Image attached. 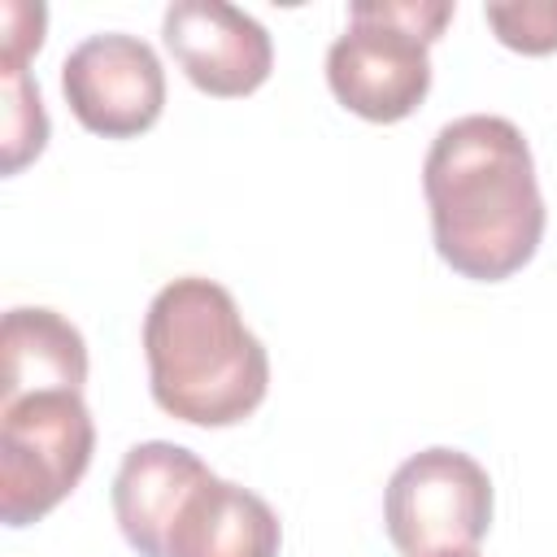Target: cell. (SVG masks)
<instances>
[{"instance_id":"cell-12","label":"cell","mask_w":557,"mask_h":557,"mask_svg":"<svg viewBox=\"0 0 557 557\" xmlns=\"http://www.w3.org/2000/svg\"><path fill=\"white\" fill-rule=\"evenodd\" d=\"M496 39L513 52L544 57L557 52V0H513V4H487L483 9Z\"/></svg>"},{"instance_id":"cell-6","label":"cell","mask_w":557,"mask_h":557,"mask_svg":"<svg viewBox=\"0 0 557 557\" xmlns=\"http://www.w3.org/2000/svg\"><path fill=\"white\" fill-rule=\"evenodd\" d=\"M70 113L104 139L144 135L165 109V70L152 44L126 30L87 35L61 61Z\"/></svg>"},{"instance_id":"cell-8","label":"cell","mask_w":557,"mask_h":557,"mask_svg":"<svg viewBox=\"0 0 557 557\" xmlns=\"http://www.w3.org/2000/svg\"><path fill=\"white\" fill-rule=\"evenodd\" d=\"M283 527L274 509L213 470L174 509L161 557H278Z\"/></svg>"},{"instance_id":"cell-5","label":"cell","mask_w":557,"mask_h":557,"mask_svg":"<svg viewBox=\"0 0 557 557\" xmlns=\"http://www.w3.org/2000/svg\"><path fill=\"white\" fill-rule=\"evenodd\" d=\"M383 527L405 557L474 548L492 527V479L461 448H422L392 470Z\"/></svg>"},{"instance_id":"cell-14","label":"cell","mask_w":557,"mask_h":557,"mask_svg":"<svg viewBox=\"0 0 557 557\" xmlns=\"http://www.w3.org/2000/svg\"><path fill=\"white\" fill-rule=\"evenodd\" d=\"M431 557H479L474 548H448V553H431Z\"/></svg>"},{"instance_id":"cell-4","label":"cell","mask_w":557,"mask_h":557,"mask_svg":"<svg viewBox=\"0 0 557 557\" xmlns=\"http://www.w3.org/2000/svg\"><path fill=\"white\" fill-rule=\"evenodd\" d=\"M96 422L83 392H26L0 400V518L9 527L52 513L87 474Z\"/></svg>"},{"instance_id":"cell-7","label":"cell","mask_w":557,"mask_h":557,"mask_svg":"<svg viewBox=\"0 0 557 557\" xmlns=\"http://www.w3.org/2000/svg\"><path fill=\"white\" fill-rule=\"evenodd\" d=\"M161 35L178 70L205 96H248L270 78V30L226 0H174L161 17Z\"/></svg>"},{"instance_id":"cell-9","label":"cell","mask_w":557,"mask_h":557,"mask_svg":"<svg viewBox=\"0 0 557 557\" xmlns=\"http://www.w3.org/2000/svg\"><path fill=\"white\" fill-rule=\"evenodd\" d=\"M205 474L209 466L183 444L148 440L126 448L113 474V518L139 557H161V540L174 509Z\"/></svg>"},{"instance_id":"cell-13","label":"cell","mask_w":557,"mask_h":557,"mask_svg":"<svg viewBox=\"0 0 557 557\" xmlns=\"http://www.w3.org/2000/svg\"><path fill=\"white\" fill-rule=\"evenodd\" d=\"M44 22L48 9L44 4H26V0H4L0 4V65H26L30 52H39L44 44Z\"/></svg>"},{"instance_id":"cell-11","label":"cell","mask_w":557,"mask_h":557,"mask_svg":"<svg viewBox=\"0 0 557 557\" xmlns=\"http://www.w3.org/2000/svg\"><path fill=\"white\" fill-rule=\"evenodd\" d=\"M4 78V174H17L48 144V113L39 100V83L26 65H0Z\"/></svg>"},{"instance_id":"cell-1","label":"cell","mask_w":557,"mask_h":557,"mask_svg":"<svg viewBox=\"0 0 557 557\" xmlns=\"http://www.w3.org/2000/svg\"><path fill=\"white\" fill-rule=\"evenodd\" d=\"M431 235L461 278L500 283L544 239V196L527 135L500 113H466L435 131L422 161Z\"/></svg>"},{"instance_id":"cell-10","label":"cell","mask_w":557,"mask_h":557,"mask_svg":"<svg viewBox=\"0 0 557 557\" xmlns=\"http://www.w3.org/2000/svg\"><path fill=\"white\" fill-rule=\"evenodd\" d=\"M87 344L74 322L44 305H17L0 326V400L26 392H83Z\"/></svg>"},{"instance_id":"cell-3","label":"cell","mask_w":557,"mask_h":557,"mask_svg":"<svg viewBox=\"0 0 557 557\" xmlns=\"http://www.w3.org/2000/svg\"><path fill=\"white\" fill-rule=\"evenodd\" d=\"M453 22V0H352L348 26L326 48L335 100L366 122H400L431 91V44Z\"/></svg>"},{"instance_id":"cell-2","label":"cell","mask_w":557,"mask_h":557,"mask_svg":"<svg viewBox=\"0 0 557 557\" xmlns=\"http://www.w3.org/2000/svg\"><path fill=\"white\" fill-rule=\"evenodd\" d=\"M152 400L191 426L244 422L270 387V352L244 326L235 296L200 274L165 283L144 313Z\"/></svg>"}]
</instances>
